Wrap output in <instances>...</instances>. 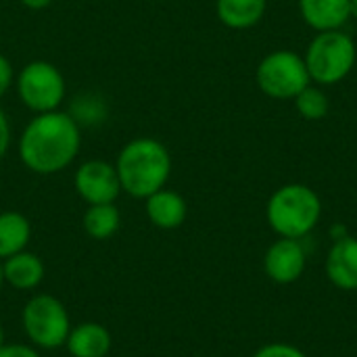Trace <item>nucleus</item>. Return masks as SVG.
<instances>
[{
	"instance_id": "obj_14",
	"label": "nucleus",
	"mask_w": 357,
	"mask_h": 357,
	"mask_svg": "<svg viewBox=\"0 0 357 357\" xmlns=\"http://www.w3.org/2000/svg\"><path fill=\"white\" fill-rule=\"evenodd\" d=\"M299 13L318 33L341 29L351 17L349 0H299Z\"/></svg>"
},
{
	"instance_id": "obj_10",
	"label": "nucleus",
	"mask_w": 357,
	"mask_h": 357,
	"mask_svg": "<svg viewBox=\"0 0 357 357\" xmlns=\"http://www.w3.org/2000/svg\"><path fill=\"white\" fill-rule=\"evenodd\" d=\"M326 276L341 291H357V238H337L326 257Z\"/></svg>"
},
{
	"instance_id": "obj_21",
	"label": "nucleus",
	"mask_w": 357,
	"mask_h": 357,
	"mask_svg": "<svg viewBox=\"0 0 357 357\" xmlns=\"http://www.w3.org/2000/svg\"><path fill=\"white\" fill-rule=\"evenodd\" d=\"M13 82H15V69H13L10 61L4 54H0V98L13 86Z\"/></svg>"
},
{
	"instance_id": "obj_23",
	"label": "nucleus",
	"mask_w": 357,
	"mask_h": 357,
	"mask_svg": "<svg viewBox=\"0 0 357 357\" xmlns=\"http://www.w3.org/2000/svg\"><path fill=\"white\" fill-rule=\"evenodd\" d=\"M50 2H52V0H21V4L27 6V8H31V10H42V8H46Z\"/></svg>"
},
{
	"instance_id": "obj_22",
	"label": "nucleus",
	"mask_w": 357,
	"mask_h": 357,
	"mask_svg": "<svg viewBox=\"0 0 357 357\" xmlns=\"http://www.w3.org/2000/svg\"><path fill=\"white\" fill-rule=\"evenodd\" d=\"M8 149H10V123L6 113L0 109V161L6 157Z\"/></svg>"
},
{
	"instance_id": "obj_7",
	"label": "nucleus",
	"mask_w": 357,
	"mask_h": 357,
	"mask_svg": "<svg viewBox=\"0 0 357 357\" xmlns=\"http://www.w3.org/2000/svg\"><path fill=\"white\" fill-rule=\"evenodd\" d=\"M17 92L21 102L29 111L40 115L59 111L67 94V84L59 67H54L52 63L31 61L17 75Z\"/></svg>"
},
{
	"instance_id": "obj_20",
	"label": "nucleus",
	"mask_w": 357,
	"mask_h": 357,
	"mask_svg": "<svg viewBox=\"0 0 357 357\" xmlns=\"http://www.w3.org/2000/svg\"><path fill=\"white\" fill-rule=\"evenodd\" d=\"M0 357H42L33 345L25 343H4L0 347Z\"/></svg>"
},
{
	"instance_id": "obj_8",
	"label": "nucleus",
	"mask_w": 357,
	"mask_h": 357,
	"mask_svg": "<svg viewBox=\"0 0 357 357\" xmlns=\"http://www.w3.org/2000/svg\"><path fill=\"white\" fill-rule=\"evenodd\" d=\"M73 188L77 197L88 205L115 203L121 195V184H119L115 163H109L102 159L84 161L75 169Z\"/></svg>"
},
{
	"instance_id": "obj_24",
	"label": "nucleus",
	"mask_w": 357,
	"mask_h": 357,
	"mask_svg": "<svg viewBox=\"0 0 357 357\" xmlns=\"http://www.w3.org/2000/svg\"><path fill=\"white\" fill-rule=\"evenodd\" d=\"M349 13L357 19V0H349Z\"/></svg>"
},
{
	"instance_id": "obj_11",
	"label": "nucleus",
	"mask_w": 357,
	"mask_h": 357,
	"mask_svg": "<svg viewBox=\"0 0 357 357\" xmlns=\"http://www.w3.org/2000/svg\"><path fill=\"white\" fill-rule=\"evenodd\" d=\"M144 211L151 224L159 230H176L184 224L188 215V205L180 192L161 188L144 199Z\"/></svg>"
},
{
	"instance_id": "obj_13",
	"label": "nucleus",
	"mask_w": 357,
	"mask_h": 357,
	"mask_svg": "<svg viewBox=\"0 0 357 357\" xmlns=\"http://www.w3.org/2000/svg\"><path fill=\"white\" fill-rule=\"evenodd\" d=\"M2 274H4V284L17 291H36L46 276V268L40 255L29 253L25 249L17 255L2 259Z\"/></svg>"
},
{
	"instance_id": "obj_26",
	"label": "nucleus",
	"mask_w": 357,
	"mask_h": 357,
	"mask_svg": "<svg viewBox=\"0 0 357 357\" xmlns=\"http://www.w3.org/2000/svg\"><path fill=\"white\" fill-rule=\"evenodd\" d=\"M6 341H4V328H2V324H0V347L4 345Z\"/></svg>"
},
{
	"instance_id": "obj_19",
	"label": "nucleus",
	"mask_w": 357,
	"mask_h": 357,
	"mask_svg": "<svg viewBox=\"0 0 357 357\" xmlns=\"http://www.w3.org/2000/svg\"><path fill=\"white\" fill-rule=\"evenodd\" d=\"M253 357H307L301 349L289 345V343H270L264 345L259 351H255Z\"/></svg>"
},
{
	"instance_id": "obj_17",
	"label": "nucleus",
	"mask_w": 357,
	"mask_h": 357,
	"mask_svg": "<svg viewBox=\"0 0 357 357\" xmlns=\"http://www.w3.org/2000/svg\"><path fill=\"white\" fill-rule=\"evenodd\" d=\"M84 230L94 241H107L117 234L121 226V213L115 203L105 205H88L84 213Z\"/></svg>"
},
{
	"instance_id": "obj_15",
	"label": "nucleus",
	"mask_w": 357,
	"mask_h": 357,
	"mask_svg": "<svg viewBox=\"0 0 357 357\" xmlns=\"http://www.w3.org/2000/svg\"><path fill=\"white\" fill-rule=\"evenodd\" d=\"M266 0H218V19L230 29H249L266 15Z\"/></svg>"
},
{
	"instance_id": "obj_25",
	"label": "nucleus",
	"mask_w": 357,
	"mask_h": 357,
	"mask_svg": "<svg viewBox=\"0 0 357 357\" xmlns=\"http://www.w3.org/2000/svg\"><path fill=\"white\" fill-rule=\"evenodd\" d=\"M4 289V274H2V259H0V293Z\"/></svg>"
},
{
	"instance_id": "obj_4",
	"label": "nucleus",
	"mask_w": 357,
	"mask_h": 357,
	"mask_svg": "<svg viewBox=\"0 0 357 357\" xmlns=\"http://www.w3.org/2000/svg\"><path fill=\"white\" fill-rule=\"evenodd\" d=\"M23 333L36 349L54 351L65 347V341L71 331V318L61 299L38 293L27 299L21 312Z\"/></svg>"
},
{
	"instance_id": "obj_9",
	"label": "nucleus",
	"mask_w": 357,
	"mask_h": 357,
	"mask_svg": "<svg viewBox=\"0 0 357 357\" xmlns=\"http://www.w3.org/2000/svg\"><path fill=\"white\" fill-rule=\"evenodd\" d=\"M305 249L297 238H278L264 257V270L270 280L278 284L297 282L305 272Z\"/></svg>"
},
{
	"instance_id": "obj_2",
	"label": "nucleus",
	"mask_w": 357,
	"mask_h": 357,
	"mask_svg": "<svg viewBox=\"0 0 357 357\" xmlns=\"http://www.w3.org/2000/svg\"><path fill=\"white\" fill-rule=\"evenodd\" d=\"M115 169L121 192L144 201L165 188L172 176V155L167 146L155 138H134L119 151Z\"/></svg>"
},
{
	"instance_id": "obj_5",
	"label": "nucleus",
	"mask_w": 357,
	"mask_h": 357,
	"mask_svg": "<svg viewBox=\"0 0 357 357\" xmlns=\"http://www.w3.org/2000/svg\"><path fill=\"white\" fill-rule=\"evenodd\" d=\"M310 79L322 86L343 82L356 65V42L341 29L320 31L305 50Z\"/></svg>"
},
{
	"instance_id": "obj_16",
	"label": "nucleus",
	"mask_w": 357,
	"mask_h": 357,
	"mask_svg": "<svg viewBox=\"0 0 357 357\" xmlns=\"http://www.w3.org/2000/svg\"><path fill=\"white\" fill-rule=\"evenodd\" d=\"M31 241V224L19 211L0 213V259L17 255L27 249Z\"/></svg>"
},
{
	"instance_id": "obj_6",
	"label": "nucleus",
	"mask_w": 357,
	"mask_h": 357,
	"mask_svg": "<svg viewBox=\"0 0 357 357\" xmlns=\"http://www.w3.org/2000/svg\"><path fill=\"white\" fill-rule=\"evenodd\" d=\"M255 77L259 90L276 100L295 98L312 82L303 56L293 50H274L266 54L257 67Z\"/></svg>"
},
{
	"instance_id": "obj_3",
	"label": "nucleus",
	"mask_w": 357,
	"mask_h": 357,
	"mask_svg": "<svg viewBox=\"0 0 357 357\" xmlns=\"http://www.w3.org/2000/svg\"><path fill=\"white\" fill-rule=\"evenodd\" d=\"M268 224L280 238H303L320 222L322 201L305 184H284L268 201Z\"/></svg>"
},
{
	"instance_id": "obj_18",
	"label": "nucleus",
	"mask_w": 357,
	"mask_h": 357,
	"mask_svg": "<svg viewBox=\"0 0 357 357\" xmlns=\"http://www.w3.org/2000/svg\"><path fill=\"white\" fill-rule=\"evenodd\" d=\"M293 100H295L299 115L307 121H318V119L326 117V113H328V96L318 86H312V84L305 86Z\"/></svg>"
},
{
	"instance_id": "obj_12",
	"label": "nucleus",
	"mask_w": 357,
	"mask_h": 357,
	"mask_svg": "<svg viewBox=\"0 0 357 357\" xmlns=\"http://www.w3.org/2000/svg\"><path fill=\"white\" fill-rule=\"evenodd\" d=\"M113 339L107 326L98 322H79L71 326L65 347L71 357H107Z\"/></svg>"
},
{
	"instance_id": "obj_1",
	"label": "nucleus",
	"mask_w": 357,
	"mask_h": 357,
	"mask_svg": "<svg viewBox=\"0 0 357 357\" xmlns=\"http://www.w3.org/2000/svg\"><path fill=\"white\" fill-rule=\"evenodd\" d=\"M82 146V130L71 113L50 111L36 115L19 138L21 163L40 176L67 169Z\"/></svg>"
}]
</instances>
